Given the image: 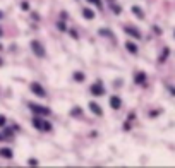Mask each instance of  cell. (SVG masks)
Returning <instances> with one entry per match:
<instances>
[{
    "instance_id": "obj_30",
    "label": "cell",
    "mask_w": 175,
    "mask_h": 168,
    "mask_svg": "<svg viewBox=\"0 0 175 168\" xmlns=\"http://www.w3.org/2000/svg\"><path fill=\"white\" fill-rule=\"evenodd\" d=\"M173 34H175V31H173Z\"/></svg>"
},
{
    "instance_id": "obj_24",
    "label": "cell",
    "mask_w": 175,
    "mask_h": 168,
    "mask_svg": "<svg viewBox=\"0 0 175 168\" xmlns=\"http://www.w3.org/2000/svg\"><path fill=\"white\" fill-rule=\"evenodd\" d=\"M60 17H62V19H67V12H60Z\"/></svg>"
},
{
    "instance_id": "obj_1",
    "label": "cell",
    "mask_w": 175,
    "mask_h": 168,
    "mask_svg": "<svg viewBox=\"0 0 175 168\" xmlns=\"http://www.w3.org/2000/svg\"><path fill=\"white\" fill-rule=\"evenodd\" d=\"M33 125H34V129H38V131H41V132H50L52 131V123L46 122V120H41L40 115L33 118Z\"/></svg>"
},
{
    "instance_id": "obj_28",
    "label": "cell",
    "mask_w": 175,
    "mask_h": 168,
    "mask_svg": "<svg viewBox=\"0 0 175 168\" xmlns=\"http://www.w3.org/2000/svg\"><path fill=\"white\" fill-rule=\"evenodd\" d=\"M2 17H4V12H2V11H0V19H2Z\"/></svg>"
},
{
    "instance_id": "obj_19",
    "label": "cell",
    "mask_w": 175,
    "mask_h": 168,
    "mask_svg": "<svg viewBox=\"0 0 175 168\" xmlns=\"http://www.w3.org/2000/svg\"><path fill=\"white\" fill-rule=\"evenodd\" d=\"M100 34H103V36H113L110 29H100Z\"/></svg>"
},
{
    "instance_id": "obj_13",
    "label": "cell",
    "mask_w": 175,
    "mask_h": 168,
    "mask_svg": "<svg viewBox=\"0 0 175 168\" xmlns=\"http://www.w3.org/2000/svg\"><path fill=\"white\" fill-rule=\"evenodd\" d=\"M130 11H132V14H136V15H138V19H142V17H144L142 11L138 7V5H132V9H130Z\"/></svg>"
},
{
    "instance_id": "obj_17",
    "label": "cell",
    "mask_w": 175,
    "mask_h": 168,
    "mask_svg": "<svg viewBox=\"0 0 175 168\" xmlns=\"http://www.w3.org/2000/svg\"><path fill=\"white\" fill-rule=\"evenodd\" d=\"M88 4H94L98 9H101V0H86Z\"/></svg>"
},
{
    "instance_id": "obj_16",
    "label": "cell",
    "mask_w": 175,
    "mask_h": 168,
    "mask_svg": "<svg viewBox=\"0 0 175 168\" xmlns=\"http://www.w3.org/2000/svg\"><path fill=\"white\" fill-rule=\"evenodd\" d=\"M168 53H170V48H165L163 50V55H160V62H165V60H167Z\"/></svg>"
},
{
    "instance_id": "obj_29",
    "label": "cell",
    "mask_w": 175,
    "mask_h": 168,
    "mask_svg": "<svg viewBox=\"0 0 175 168\" xmlns=\"http://www.w3.org/2000/svg\"><path fill=\"white\" fill-rule=\"evenodd\" d=\"M2 139H5V137H4V136H0V141H2Z\"/></svg>"
},
{
    "instance_id": "obj_3",
    "label": "cell",
    "mask_w": 175,
    "mask_h": 168,
    "mask_svg": "<svg viewBox=\"0 0 175 168\" xmlns=\"http://www.w3.org/2000/svg\"><path fill=\"white\" fill-rule=\"evenodd\" d=\"M29 108L33 110L36 115H41V117H48L52 113V110L46 108V106H40V105H34V103H29Z\"/></svg>"
},
{
    "instance_id": "obj_15",
    "label": "cell",
    "mask_w": 175,
    "mask_h": 168,
    "mask_svg": "<svg viewBox=\"0 0 175 168\" xmlns=\"http://www.w3.org/2000/svg\"><path fill=\"white\" fill-rule=\"evenodd\" d=\"M81 113H82V108H81V106H76V108H72L71 115L72 117H77V115H81Z\"/></svg>"
},
{
    "instance_id": "obj_18",
    "label": "cell",
    "mask_w": 175,
    "mask_h": 168,
    "mask_svg": "<svg viewBox=\"0 0 175 168\" xmlns=\"http://www.w3.org/2000/svg\"><path fill=\"white\" fill-rule=\"evenodd\" d=\"M112 11L115 12V14H122V7H119V5L112 4Z\"/></svg>"
},
{
    "instance_id": "obj_25",
    "label": "cell",
    "mask_w": 175,
    "mask_h": 168,
    "mask_svg": "<svg viewBox=\"0 0 175 168\" xmlns=\"http://www.w3.org/2000/svg\"><path fill=\"white\" fill-rule=\"evenodd\" d=\"M2 65H4V58H2V57H0V67H2Z\"/></svg>"
},
{
    "instance_id": "obj_10",
    "label": "cell",
    "mask_w": 175,
    "mask_h": 168,
    "mask_svg": "<svg viewBox=\"0 0 175 168\" xmlns=\"http://www.w3.org/2000/svg\"><path fill=\"white\" fill-rule=\"evenodd\" d=\"M0 156H2V158H7V160H11V158L14 156V153H12L11 148H2V149H0Z\"/></svg>"
},
{
    "instance_id": "obj_8",
    "label": "cell",
    "mask_w": 175,
    "mask_h": 168,
    "mask_svg": "<svg viewBox=\"0 0 175 168\" xmlns=\"http://www.w3.org/2000/svg\"><path fill=\"white\" fill-rule=\"evenodd\" d=\"M90 110L94 113V115H98V117H101V115H103V110L100 108V105L93 103V101H90Z\"/></svg>"
},
{
    "instance_id": "obj_22",
    "label": "cell",
    "mask_w": 175,
    "mask_h": 168,
    "mask_svg": "<svg viewBox=\"0 0 175 168\" xmlns=\"http://www.w3.org/2000/svg\"><path fill=\"white\" fill-rule=\"evenodd\" d=\"M28 163H29V166H38V161L34 160V158H29V161H28Z\"/></svg>"
},
{
    "instance_id": "obj_6",
    "label": "cell",
    "mask_w": 175,
    "mask_h": 168,
    "mask_svg": "<svg viewBox=\"0 0 175 168\" xmlns=\"http://www.w3.org/2000/svg\"><path fill=\"white\" fill-rule=\"evenodd\" d=\"M124 31H125L129 36H134L136 40H141V31L139 29H136V28H130V26H125L124 28Z\"/></svg>"
},
{
    "instance_id": "obj_20",
    "label": "cell",
    "mask_w": 175,
    "mask_h": 168,
    "mask_svg": "<svg viewBox=\"0 0 175 168\" xmlns=\"http://www.w3.org/2000/svg\"><path fill=\"white\" fill-rule=\"evenodd\" d=\"M5 123H7V118H5L4 115H0V129L5 127Z\"/></svg>"
},
{
    "instance_id": "obj_23",
    "label": "cell",
    "mask_w": 175,
    "mask_h": 168,
    "mask_svg": "<svg viewBox=\"0 0 175 168\" xmlns=\"http://www.w3.org/2000/svg\"><path fill=\"white\" fill-rule=\"evenodd\" d=\"M21 9H24V11H28V9H29V4H28V2H23V4H21Z\"/></svg>"
},
{
    "instance_id": "obj_9",
    "label": "cell",
    "mask_w": 175,
    "mask_h": 168,
    "mask_svg": "<svg viewBox=\"0 0 175 168\" xmlns=\"http://www.w3.org/2000/svg\"><path fill=\"white\" fill-rule=\"evenodd\" d=\"M125 48L129 53H132V55H136L138 53V45L136 43H132V41H125Z\"/></svg>"
},
{
    "instance_id": "obj_26",
    "label": "cell",
    "mask_w": 175,
    "mask_h": 168,
    "mask_svg": "<svg viewBox=\"0 0 175 168\" xmlns=\"http://www.w3.org/2000/svg\"><path fill=\"white\" fill-rule=\"evenodd\" d=\"M4 36V29H2V28H0V38Z\"/></svg>"
},
{
    "instance_id": "obj_12",
    "label": "cell",
    "mask_w": 175,
    "mask_h": 168,
    "mask_svg": "<svg viewBox=\"0 0 175 168\" xmlns=\"http://www.w3.org/2000/svg\"><path fill=\"white\" fill-rule=\"evenodd\" d=\"M82 15H84V19H88V21L94 19V12L91 11V9H84V11H82Z\"/></svg>"
},
{
    "instance_id": "obj_2",
    "label": "cell",
    "mask_w": 175,
    "mask_h": 168,
    "mask_svg": "<svg viewBox=\"0 0 175 168\" xmlns=\"http://www.w3.org/2000/svg\"><path fill=\"white\" fill-rule=\"evenodd\" d=\"M31 50H33V53L36 57H40V58H43V57L46 55V50H45V46L41 45L38 40H33L31 41Z\"/></svg>"
},
{
    "instance_id": "obj_5",
    "label": "cell",
    "mask_w": 175,
    "mask_h": 168,
    "mask_svg": "<svg viewBox=\"0 0 175 168\" xmlns=\"http://www.w3.org/2000/svg\"><path fill=\"white\" fill-rule=\"evenodd\" d=\"M91 93H93V96H103L105 88H103V84H101V81L94 82L93 86H91Z\"/></svg>"
},
{
    "instance_id": "obj_27",
    "label": "cell",
    "mask_w": 175,
    "mask_h": 168,
    "mask_svg": "<svg viewBox=\"0 0 175 168\" xmlns=\"http://www.w3.org/2000/svg\"><path fill=\"white\" fill-rule=\"evenodd\" d=\"M170 91H172V93H173V94H175V88H170Z\"/></svg>"
},
{
    "instance_id": "obj_4",
    "label": "cell",
    "mask_w": 175,
    "mask_h": 168,
    "mask_svg": "<svg viewBox=\"0 0 175 168\" xmlns=\"http://www.w3.org/2000/svg\"><path fill=\"white\" fill-rule=\"evenodd\" d=\"M29 89L33 91L36 96H40V98H45L46 96V91H45V88L41 86L40 82H31L29 84Z\"/></svg>"
},
{
    "instance_id": "obj_14",
    "label": "cell",
    "mask_w": 175,
    "mask_h": 168,
    "mask_svg": "<svg viewBox=\"0 0 175 168\" xmlns=\"http://www.w3.org/2000/svg\"><path fill=\"white\" fill-rule=\"evenodd\" d=\"M74 79H76L77 82H82V81L86 79V75L82 74V72H74Z\"/></svg>"
},
{
    "instance_id": "obj_7",
    "label": "cell",
    "mask_w": 175,
    "mask_h": 168,
    "mask_svg": "<svg viewBox=\"0 0 175 168\" xmlns=\"http://www.w3.org/2000/svg\"><path fill=\"white\" fill-rule=\"evenodd\" d=\"M120 105H122V101H120V96H110V106H112L113 110H119Z\"/></svg>"
},
{
    "instance_id": "obj_21",
    "label": "cell",
    "mask_w": 175,
    "mask_h": 168,
    "mask_svg": "<svg viewBox=\"0 0 175 168\" xmlns=\"http://www.w3.org/2000/svg\"><path fill=\"white\" fill-rule=\"evenodd\" d=\"M57 28H59L60 31H67V26H65L63 23H59V24H57Z\"/></svg>"
},
{
    "instance_id": "obj_11",
    "label": "cell",
    "mask_w": 175,
    "mask_h": 168,
    "mask_svg": "<svg viewBox=\"0 0 175 168\" xmlns=\"http://www.w3.org/2000/svg\"><path fill=\"white\" fill-rule=\"evenodd\" d=\"M134 82H138V84H144L146 82V74L144 72H138V74L134 75Z\"/></svg>"
}]
</instances>
